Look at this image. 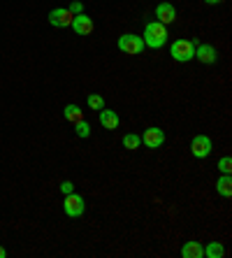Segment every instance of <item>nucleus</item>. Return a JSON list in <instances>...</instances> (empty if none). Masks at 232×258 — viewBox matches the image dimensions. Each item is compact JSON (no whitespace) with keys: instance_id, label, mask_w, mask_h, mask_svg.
Returning <instances> with one entry per match:
<instances>
[{"instance_id":"obj_3","label":"nucleus","mask_w":232,"mask_h":258,"mask_svg":"<svg viewBox=\"0 0 232 258\" xmlns=\"http://www.w3.org/2000/svg\"><path fill=\"white\" fill-rule=\"evenodd\" d=\"M119 49L121 51H125V54H142L144 51V40L139 35H132V33H128V35H121L119 37Z\"/></svg>"},{"instance_id":"obj_18","label":"nucleus","mask_w":232,"mask_h":258,"mask_svg":"<svg viewBox=\"0 0 232 258\" xmlns=\"http://www.w3.org/2000/svg\"><path fill=\"white\" fill-rule=\"evenodd\" d=\"M89 107L96 109V112H100V109L105 107V100H102V96H98V93H91V96H89Z\"/></svg>"},{"instance_id":"obj_23","label":"nucleus","mask_w":232,"mask_h":258,"mask_svg":"<svg viewBox=\"0 0 232 258\" xmlns=\"http://www.w3.org/2000/svg\"><path fill=\"white\" fill-rule=\"evenodd\" d=\"M5 256H7V251L3 249V246H0V258H5Z\"/></svg>"},{"instance_id":"obj_4","label":"nucleus","mask_w":232,"mask_h":258,"mask_svg":"<svg viewBox=\"0 0 232 258\" xmlns=\"http://www.w3.org/2000/svg\"><path fill=\"white\" fill-rule=\"evenodd\" d=\"M63 210H65V214L70 216V219H74V216H82L84 210H86V203H84L82 196H77V193L72 191L65 196V200H63Z\"/></svg>"},{"instance_id":"obj_7","label":"nucleus","mask_w":232,"mask_h":258,"mask_svg":"<svg viewBox=\"0 0 232 258\" xmlns=\"http://www.w3.org/2000/svg\"><path fill=\"white\" fill-rule=\"evenodd\" d=\"M142 142H144V147H149V149H158V147H163V142H165V133H163L161 128L151 126L144 131Z\"/></svg>"},{"instance_id":"obj_19","label":"nucleus","mask_w":232,"mask_h":258,"mask_svg":"<svg viewBox=\"0 0 232 258\" xmlns=\"http://www.w3.org/2000/svg\"><path fill=\"white\" fill-rule=\"evenodd\" d=\"M218 170L223 174H230L232 172V158L230 156H223V158H220V161H218Z\"/></svg>"},{"instance_id":"obj_8","label":"nucleus","mask_w":232,"mask_h":258,"mask_svg":"<svg viewBox=\"0 0 232 258\" xmlns=\"http://www.w3.org/2000/svg\"><path fill=\"white\" fill-rule=\"evenodd\" d=\"M195 58L200 63H204V66H214L218 60V51L211 44H195Z\"/></svg>"},{"instance_id":"obj_6","label":"nucleus","mask_w":232,"mask_h":258,"mask_svg":"<svg viewBox=\"0 0 232 258\" xmlns=\"http://www.w3.org/2000/svg\"><path fill=\"white\" fill-rule=\"evenodd\" d=\"M211 140L207 138V135H195V138L191 140V154L195 158H207L209 154H211Z\"/></svg>"},{"instance_id":"obj_2","label":"nucleus","mask_w":232,"mask_h":258,"mask_svg":"<svg viewBox=\"0 0 232 258\" xmlns=\"http://www.w3.org/2000/svg\"><path fill=\"white\" fill-rule=\"evenodd\" d=\"M170 54L179 63H188V60L195 58V42H191V40H177L170 47Z\"/></svg>"},{"instance_id":"obj_14","label":"nucleus","mask_w":232,"mask_h":258,"mask_svg":"<svg viewBox=\"0 0 232 258\" xmlns=\"http://www.w3.org/2000/svg\"><path fill=\"white\" fill-rule=\"evenodd\" d=\"M63 116H65L70 123H77L79 119H84V112H82V107H79V105H65Z\"/></svg>"},{"instance_id":"obj_5","label":"nucleus","mask_w":232,"mask_h":258,"mask_svg":"<svg viewBox=\"0 0 232 258\" xmlns=\"http://www.w3.org/2000/svg\"><path fill=\"white\" fill-rule=\"evenodd\" d=\"M72 19H74V14L67 7H56V10L49 12V24L54 26V28H67L72 24Z\"/></svg>"},{"instance_id":"obj_9","label":"nucleus","mask_w":232,"mask_h":258,"mask_svg":"<svg viewBox=\"0 0 232 258\" xmlns=\"http://www.w3.org/2000/svg\"><path fill=\"white\" fill-rule=\"evenodd\" d=\"M72 28H74V33L77 35H91L93 33V28H96V24H93V19L86 17V14H74V19H72Z\"/></svg>"},{"instance_id":"obj_16","label":"nucleus","mask_w":232,"mask_h":258,"mask_svg":"<svg viewBox=\"0 0 232 258\" xmlns=\"http://www.w3.org/2000/svg\"><path fill=\"white\" fill-rule=\"evenodd\" d=\"M121 144H123L125 149L135 151V149H139V147H142V138H139V135H135V133H128V135H123Z\"/></svg>"},{"instance_id":"obj_13","label":"nucleus","mask_w":232,"mask_h":258,"mask_svg":"<svg viewBox=\"0 0 232 258\" xmlns=\"http://www.w3.org/2000/svg\"><path fill=\"white\" fill-rule=\"evenodd\" d=\"M216 191H218V196H223V198H230L232 196V177L230 174L218 177V181H216Z\"/></svg>"},{"instance_id":"obj_15","label":"nucleus","mask_w":232,"mask_h":258,"mask_svg":"<svg viewBox=\"0 0 232 258\" xmlns=\"http://www.w3.org/2000/svg\"><path fill=\"white\" fill-rule=\"evenodd\" d=\"M204 256L207 258H223L225 256V249H223L220 242H209L207 249H204Z\"/></svg>"},{"instance_id":"obj_11","label":"nucleus","mask_w":232,"mask_h":258,"mask_svg":"<svg viewBox=\"0 0 232 258\" xmlns=\"http://www.w3.org/2000/svg\"><path fill=\"white\" fill-rule=\"evenodd\" d=\"M119 114L116 112H112V109L107 107H102L100 109V126L102 128H107V131H114V128H119Z\"/></svg>"},{"instance_id":"obj_12","label":"nucleus","mask_w":232,"mask_h":258,"mask_svg":"<svg viewBox=\"0 0 232 258\" xmlns=\"http://www.w3.org/2000/svg\"><path fill=\"white\" fill-rule=\"evenodd\" d=\"M181 256L184 258H202L204 256V246L200 242H186L181 246Z\"/></svg>"},{"instance_id":"obj_10","label":"nucleus","mask_w":232,"mask_h":258,"mask_svg":"<svg viewBox=\"0 0 232 258\" xmlns=\"http://www.w3.org/2000/svg\"><path fill=\"white\" fill-rule=\"evenodd\" d=\"M156 19H158L163 26L174 24V21H177V10H174V5H170V3H161V5L156 7Z\"/></svg>"},{"instance_id":"obj_21","label":"nucleus","mask_w":232,"mask_h":258,"mask_svg":"<svg viewBox=\"0 0 232 258\" xmlns=\"http://www.w3.org/2000/svg\"><path fill=\"white\" fill-rule=\"evenodd\" d=\"M60 191H63V193L67 196V193L74 191V184H72V181H63V184H60Z\"/></svg>"},{"instance_id":"obj_1","label":"nucleus","mask_w":232,"mask_h":258,"mask_svg":"<svg viewBox=\"0 0 232 258\" xmlns=\"http://www.w3.org/2000/svg\"><path fill=\"white\" fill-rule=\"evenodd\" d=\"M167 26H163L161 21H151V24H146V28H144V47H151V49H161L163 44L167 42Z\"/></svg>"},{"instance_id":"obj_17","label":"nucleus","mask_w":232,"mask_h":258,"mask_svg":"<svg viewBox=\"0 0 232 258\" xmlns=\"http://www.w3.org/2000/svg\"><path fill=\"white\" fill-rule=\"evenodd\" d=\"M74 133H77L79 138H89V135H91V126L84 119H79L77 123H74Z\"/></svg>"},{"instance_id":"obj_20","label":"nucleus","mask_w":232,"mask_h":258,"mask_svg":"<svg viewBox=\"0 0 232 258\" xmlns=\"http://www.w3.org/2000/svg\"><path fill=\"white\" fill-rule=\"evenodd\" d=\"M67 10H70L72 14H82L84 12V5L79 3V0H74V3H70V7H67Z\"/></svg>"},{"instance_id":"obj_22","label":"nucleus","mask_w":232,"mask_h":258,"mask_svg":"<svg viewBox=\"0 0 232 258\" xmlns=\"http://www.w3.org/2000/svg\"><path fill=\"white\" fill-rule=\"evenodd\" d=\"M207 5H218V3H223V0H204Z\"/></svg>"}]
</instances>
